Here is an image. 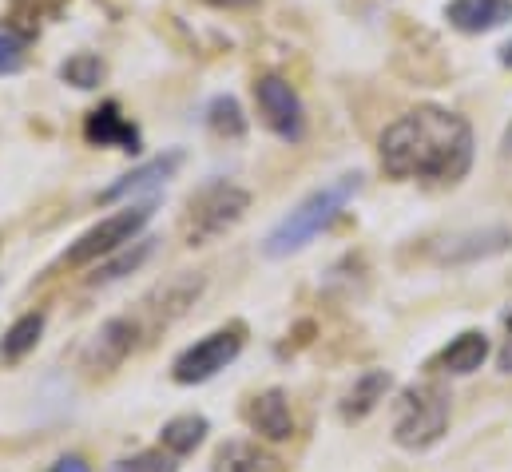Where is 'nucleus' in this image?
<instances>
[{
  "label": "nucleus",
  "mask_w": 512,
  "mask_h": 472,
  "mask_svg": "<svg viewBox=\"0 0 512 472\" xmlns=\"http://www.w3.org/2000/svg\"><path fill=\"white\" fill-rule=\"evenodd\" d=\"M473 155H477V143H473L469 119L437 104H421L397 116L378 139L382 171L397 183L425 179V183L453 187L469 175Z\"/></svg>",
  "instance_id": "obj_1"
},
{
  "label": "nucleus",
  "mask_w": 512,
  "mask_h": 472,
  "mask_svg": "<svg viewBox=\"0 0 512 472\" xmlns=\"http://www.w3.org/2000/svg\"><path fill=\"white\" fill-rule=\"evenodd\" d=\"M362 183H366V179H362L358 171H350V175H338L334 183L310 191L290 215H282V219L266 231L262 254H266V258H290V254L306 250L322 231H330V227L338 223V215L354 203V195L362 191Z\"/></svg>",
  "instance_id": "obj_2"
},
{
  "label": "nucleus",
  "mask_w": 512,
  "mask_h": 472,
  "mask_svg": "<svg viewBox=\"0 0 512 472\" xmlns=\"http://www.w3.org/2000/svg\"><path fill=\"white\" fill-rule=\"evenodd\" d=\"M251 211V191L231 183V179H207L191 199L183 215V242L187 246H207L227 231H235Z\"/></svg>",
  "instance_id": "obj_3"
},
{
  "label": "nucleus",
  "mask_w": 512,
  "mask_h": 472,
  "mask_svg": "<svg viewBox=\"0 0 512 472\" xmlns=\"http://www.w3.org/2000/svg\"><path fill=\"white\" fill-rule=\"evenodd\" d=\"M449 429V393L437 381L409 385L393 413V441L409 453L433 449Z\"/></svg>",
  "instance_id": "obj_4"
},
{
  "label": "nucleus",
  "mask_w": 512,
  "mask_h": 472,
  "mask_svg": "<svg viewBox=\"0 0 512 472\" xmlns=\"http://www.w3.org/2000/svg\"><path fill=\"white\" fill-rule=\"evenodd\" d=\"M155 211H159V195H151V199H143V203H131V207H124V211L100 219L96 227H88L84 235L64 250V266L76 270V266L100 262L104 254H116L120 246H128V242L139 238V231L155 219Z\"/></svg>",
  "instance_id": "obj_5"
},
{
  "label": "nucleus",
  "mask_w": 512,
  "mask_h": 472,
  "mask_svg": "<svg viewBox=\"0 0 512 472\" xmlns=\"http://www.w3.org/2000/svg\"><path fill=\"white\" fill-rule=\"evenodd\" d=\"M243 346H247V326L243 322L211 330L207 338H199L195 346H187L171 361V381L175 385H203V381L219 377L235 357L243 354Z\"/></svg>",
  "instance_id": "obj_6"
},
{
  "label": "nucleus",
  "mask_w": 512,
  "mask_h": 472,
  "mask_svg": "<svg viewBox=\"0 0 512 472\" xmlns=\"http://www.w3.org/2000/svg\"><path fill=\"white\" fill-rule=\"evenodd\" d=\"M255 104L274 139H282V143H302L306 139V104H302L298 88L286 76H274V72L258 76Z\"/></svg>",
  "instance_id": "obj_7"
},
{
  "label": "nucleus",
  "mask_w": 512,
  "mask_h": 472,
  "mask_svg": "<svg viewBox=\"0 0 512 472\" xmlns=\"http://www.w3.org/2000/svg\"><path fill=\"white\" fill-rule=\"evenodd\" d=\"M505 250H512L509 227H473V231L441 238V242L433 246V262H437V266H473V262L497 258V254H505Z\"/></svg>",
  "instance_id": "obj_8"
},
{
  "label": "nucleus",
  "mask_w": 512,
  "mask_h": 472,
  "mask_svg": "<svg viewBox=\"0 0 512 472\" xmlns=\"http://www.w3.org/2000/svg\"><path fill=\"white\" fill-rule=\"evenodd\" d=\"M135 346H139V322H131V318H108L92 334V342L84 346L80 365L88 373H112V369H120L128 361V354Z\"/></svg>",
  "instance_id": "obj_9"
},
{
  "label": "nucleus",
  "mask_w": 512,
  "mask_h": 472,
  "mask_svg": "<svg viewBox=\"0 0 512 472\" xmlns=\"http://www.w3.org/2000/svg\"><path fill=\"white\" fill-rule=\"evenodd\" d=\"M183 159H187V155H183L179 147H171V151H163V155L139 163L135 171L120 175L112 187L100 191V203H120V199H131V195H139V191H155V187H163L167 179H175V171L183 167Z\"/></svg>",
  "instance_id": "obj_10"
},
{
  "label": "nucleus",
  "mask_w": 512,
  "mask_h": 472,
  "mask_svg": "<svg viewBox=\"0 0 512 472\" xmlns=\"http://www.w3.org/2000/svg\"><path fill=\"white\" fill-rule=\"evenodd\" d=\"M84 139L92 147H116V151H128V155H139L143 139H139V127L124 116V108L116 100L92 108L88 119H84Z\"/></svg>",
  "instance_id": "obj_11"
},
{
  "label": "nucleus",
  "mask_w": 512,
  "mask_h": 472,
  "mask_svg": "<svg viewBox=\"0 0 512 472\" xmlns=\"http://www.w3.org/2000/svg\"><path fill=\"white\" fill-rule=\"evenodd\" d=\"M243 421L251 425L262 441H290L294 437V413H290V397L286 389H262L247 401Z\"/></svg>",
  "instance_id": "obj_12"
},
{
  "label": "nucleus",
  "mask_w": 512,
  "mask_h": 472,
  "mask_svg": "<svg viewBox=\"0 0 512 472\" xmlns=\"http://www.w3.org/2000/svg\"><path fill=\"white\" fill-rule=\"evenodd\" d=\"M203 286H207L203 274H179V278L163 282L155 294H147L143 298V310L151 314L155 326H171L175 318L187 314V306H195V298L203 294Z\"/></svg>",
  "instance_id": "obj_13"
},
{
  "label": "nucleus",
  "mask_w": 512,
  "mask_h": 472,
  "mask_svg": "<svg viewBox=\"0 0 512 472\" xmlns=\"http://www.w3.org/2000/svg\"><path fill=\"white\" fill-rule=\"evenodd\" d=\"M445 20L465 36H485L512 20V0H449Z\"/></svg>",
  "instance_id": "obj_14"
},
{
  "label": "nucleus",
  "mask_w": 512,
  "mask_h": 472,
  "mask_svg": "<svg viewBox=\"0 0 512 472\" xmlns=\"http://www.w3.org/2000/svg\"><path fill=\"white\" fill-rule=\"evenodd\" d=\"M389 389H393V373H389V369H366L362 377H354V385L342 393V405H338L342 421H346V425L366 421L385 397H389Z\"/></svg>",
  "instance_id": "obj_15"
},
{
  "label": "nucleus",
  "mask_w": 512,
  "mask_h": 472,
  "mask_svg": "<svg viewBox=\"0 0 512 472\" xmlns=\"http://www.w3.org/2000/svg\"><path fill=\"white\" fill-rule=\"evenodd\" d=\"M485 357H489V338L481 330H465V334H457L441 354L433 357L429 365L441 369V373H449V377H469V373H477L485 365Z\"/></svg>",
  "instance_id": "obj_16"
},
{
  "label": "nucleus",
  "mask_w": 512,
  "mask_h": 472,
  "mask_svg": "<svg viewBox=\"0 0 512 472\" xmlns=\"http://www.w3.org/2000/svg\"><path fill=\"white\" fill-rule=\"evenodd\" d=\"M211 472H282V461L262 453L255 441H223L211 457Z\"/></svg>",
  "instance_id": "obj_17"
},
{
  "label": "nucleus",
  "mask_w": 512,
  "mask_h": 472,
  "mask_svg": "<svg viewBox=\"0 0 512 472\" xmlns=\"http://www.w3.org/2000/svg\"><path fill=\"white\" fill-rule=\"evenodd\" d=\"M44 326H48V314L44 310H32V314H20L8 330H4V338H0V361H8V365H16V361H24V357L32 354L36 346H40V338H44Z\"/></svg>",
  "instance_id": "obj_18"
},
{
  "label": "nucleus",
  "mask_w": 512,
  "mask_h": 472,
  "mask_svg": "<svg viewBox=\"0 0 512 472\" xmlns=\"http://www.w3.org/2000/svg\"><path fill=\"white\" fill-rule=\"evenodd\" d=\"M211 433V421L203 413H183V417H171L163 429H159V445L175 457H191Z\"/></svg>",
  "instance_id": "obj_19"
},
{
  "label": "nucleus",
  "mask_w": 512,
  "mask_h": 472,
  "mask_svg": "<svg viewBox=\"0 0 512 472\" xmlns=\"http://www.w3.org/2000/svg\"><path fill=\"white\" fill-rule=\"evenodd\" d=\"M155 242H159V238H135L128 246H120L116 258H108L104 266H96V274H88V286H112V282L135 274V270L155 254Z\"/></svg>",
  "instance_id": "obj_20"
},
{
  "label": "nucleus",
  "mask_w": 512,
  "mask_h": 472,
  "mask_svg": "<svg viewBox=\"0 0 512 472\" xmlns=\"http://www.w3.org/2000/svg\"><path fill=\"white\" fill-rule=\"evenodd\" d=\"M203 123L219 135V139H243L247 135V112H243V104L235 100V96H215L207 108H203Z\"/></svg>",
  "instance_id": "obj_21"
},
{
  "label": "nucleus",
  "mask_w": 512,
  "mask_h": 472,
  "mask_svg": "<svg viewBox=\"0 0 512 472\" xmlns=\"http://www.w3.org/2000/svg\"><path fill=\"white\" fill-rule=\"evenodd\" d=\"M104 76H108V64H104L96 52H76V56H68V60L60 64V80L72 84V88H80V92L100 88Z\"/></svg>",
  "instance_id": "obj_22"
},
{
  "label": "nucleus",
  "mask_w": 512,
  "mask_h": 472,
  "mask_svg": "<svg viewBox=\"0 0 512 472\" xmlns=\"http://www.w3.org/2000/svg\"><path fill=\"white\" fill-rule=\"evenodd\" d=\"M28 44H32V32H28V28H16L12 20H0V76L24 72V64H28Z\"/></svg>",
  "instance_id": "obj_23"
},
{
  "label": "nucleus",
  "mask_w": 512,
  "mask_h": 472,
  "mask_svg": "<svg viewBox=\"0 0 512 472\" xmlns=\"http://www.w3.org/2000/svg\"><path fill=\"white\" fill-rule=\"evenodd\" d=\"M108 472H179V457L159 445V449H143V453H135V457L116 461Z\"/></svg>",
  "instance_id": "obj_24"
},
{
  "label": "nucleus",
  "mask_w": 512,
  "mask_h": 472,
  "mask_svg": "<svg viewBox=\"0 0 512 472\" xmlns=\"http://www.w3.org/2000/svg\"><path fill=\"white\" fill-rule=\"evenodd\" d=\"M501 326H505V342H501V350H497V369H501V373H512V306L501 314Z\"/></svg>",
  "instance_id": "obj_25"
},
{
  "label": "nucleus",
  "mask_w": 512,
  "mask_h": 472,
  "mask_svg": "<svg viewBox=\"0 0 512 472\" xmlns=\"http://www.w3.org/2000/svg\"><path fill=\"white\" fill-rule=\"evenodd\" d=\"M44 472H92V465L80 453H64V457H56Z\"/></svg>",
  "instance_id": "obj_26"
},
{
  "label": "nucleus",
  "mask_w": 512,
  "mask_h": 472,
  "mask_svg": "<svg viewBox=\"0 0 512 472\" xmlns=\"http://www.w3.org/2000/svg\"><path fill=\"white\" fill-rule=\"evenodd\" d=\"M211 8H251V4H258V0H207Z\"/></svg>",
  "instance_id": "obj_27"
},
{
  "label": "nucleus",
  "mask_w": 512,
  "mask_h": 472,
  "mask_svg": "<svg viewBox=\"0 0 512 472\" xmlns=\"http://www.w3.org/2000/svg\"><path fill=\"white\" fill-rule=\"evenodd\" d=\"M501 64H505V68H512V40L501 48Z\"/></svg>",
  "instance_id": "obj_28"
},
{
  "label": "nucleus",
  "mask_w": 512,
  "mask_h": 472,
  "mask_svg": "<svg viewBox=\"0 0 512 472\" xmlns=\"http://www.w3.org/2000/svg\"><path fill=\"white\" fill-rule=\"evenodd\" d=\"M505 155H512V123H509V131H505V147H501Z\"/></svg>",
  "instance_id": "obj_29"
}]
</instances>
